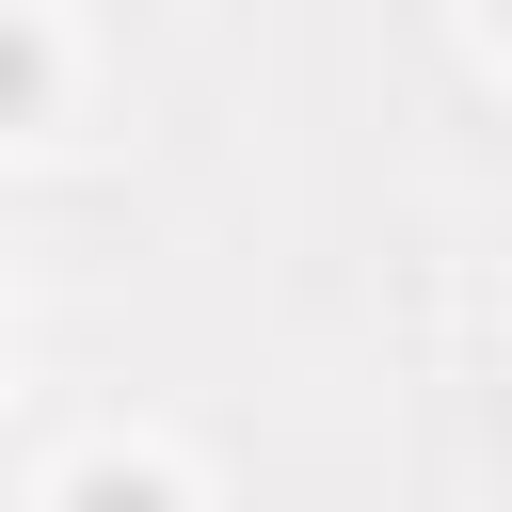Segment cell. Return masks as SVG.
<instances>
[{
  "label": "cell",
  "instance_id": "obj_1",
  "mask_svg": "<svg viewBox=\"0 0 512 512\" xmlns=\"http://www.w3.org/2000/svg\"><path fill=\"white\" fill-rule=\"evenodd\" d=\"M80 512H160V496L144 480H80Z\"/></svg>",
  "mask_w": 512,
  "mask_h": 512
},
{
  "label": "cell",
  "instance_id": "obj_2",
  "mask_svg": "<svg viewBox=\"0 0 512 512\" xmlns=\"http://www.w3.org/2000/svg\"><path fill=\"white\" fill-rule=\"evenodd\" d=\"M16 80H32V48H0V96H16Z\"/></svg>",
  "mask_w": 512,
  "mask_h": 512
}]
</instances>
